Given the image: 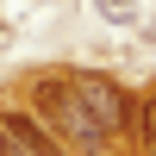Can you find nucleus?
<instances>
[{"instance_id": "f257e3e1", "label": "nucleus", "mask_w": 156, "mask_h": 156, "mask_svg": "<svg viewBox=\"0 0 156 156\" xmlns=\"http://www.w3.org/2000/svg\"><path fill=\"white\" fill-rule=\"evenodd\" d=\"M31 112H37V119H44L50 131L62 137V144L87 150V156H106V150H112L106 125L87 112V100L75 94V81H56V75H44V81H37V94H31Z\"/></svg>"}, {"instance_id": "f03ea898", "label": "nucleus", "mask_w": 156, "mask_h": 156, "mask_svg": "<svg viewBox=\"0 0 156 156\" xmlns=\"http://www.w3.org/2000/svg\"><path fill=\"white\" fill-rule=\"evenodd\" d=\"M75 94H81V100H87V112L106 125V137H125V131L137 125L131 94H125L119 81H106V75H75Z\"/></svg>"}, {"instance_id": "7ed1b4c3", "label": "nucleus", "mask_w": 156, "mask_h": 156, "mask_svg": "<svg viewBox=\"0 0 156 156\" xmlns=\"http://www.w3.org/2000/svg\"><path fill=\"white\" fill-rule=\"evenodd\" d=\"M0 156H69V144L37 112H0Z\"/></svg>"}, {"instance_id": "20e7f679", "label": "nucleus", "mask_w": 156, "mask_h": 156, "mask_svg": "<svg viewBox=\"0 0 156 156\" xmlns=\"http://www.w3.org/2000/svg\"><path fill=\"white\" fill-rule=\"evenodd\" d=\"M144 125H150V144H156V94L144 100Z\"/></svg>"}]
</instances>
